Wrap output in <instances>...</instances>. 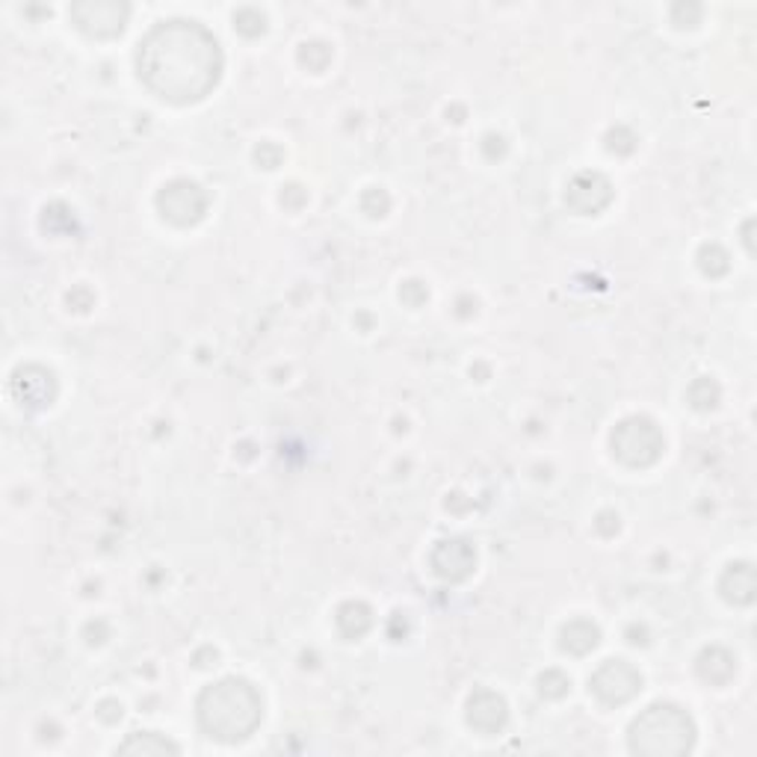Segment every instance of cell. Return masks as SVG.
I'll use <instances>...</instances> for the list:
<instances>
[{
    "mask_svg": "<svg viewBox=\"0 0 757 757\" xmlns=\"http://www.w3.org/2000/svg\"><path fill=\"white\" fill-rule=\"evenodd\" d=\"M140 80L169 104H196L223 75V51L196 21H166L140 42Z\"/></svg>",
    "mask_w": 757,
    "mask_h": 757,
    "instance_id": "6da1fadb",
    "label": "cell"
},
{
    "mask_svg": "<svg viewBox=\"0 0 757 757\" xmlns=\"http://www.w3.org/2000/svg\"><path fill=\"white\" fill-rule=\"evenodd\" d=\"M196 716L207 737L219 743H240L252 737L261 725L263 702L249 681L225 678L198 695Z\"/></svg>",
    "mask_w": 757,
    "mask_h": 757,
    "instance_id": "7a4b0ae2",
    "label": "cell"
},
{
    "mask_svg": "<svg viewBox=\"0 0 757 757\" xmlns=\"http://www.w3.org/2000/svg\"><path fill=\"white\" fill-rule=\"evenodd\" d=\"M695 743V725L678 704H651L630 725V751L646 757H681Z\"/></svg>",
    "mask_w": 757,
    "mask_h": 757,
    "instance_id": "3957f363",
    "label": "cell"
},
{
    "mask_svg": "<svg viewBox=\"0 0 757 757\" xmlns=\"http://www.w3.org/2000/svg\"><path fill=\"white\" fill-rule=\"evenodd\" d=\"M663 432L648 418H627L613 432V453L630 468H648L663 456Z\"/></svg>",
    "mask_w": 757,
    "mask_h": 757,
    "instance_id": "277c9868",
    "label": "cell"
},
{
    "mask_svg": "<svg viewBox=\"0 0 757 757\" xmlns=\"http://www.w3.org/2000/svg\"><path fill=\"white\" fill-rule=\"evenodd\" d=\"M158 210L160 216L172 225H196L207 210V196L205 190L193 184V181H172L166 187L160 190L158 196Z\"/></svg>",
    "mask_w": 757,
    "mask_h": 757,
    "instance_id": "5b68a950",
    "label": "cell"
},
{
    "mask_svg": "<svg viewBox=\"0 0 757 757\" xmlns=\"http://www.w3.org/2000/svg\"><path fill=\"white\" fill-rule=\"evenodd\" d=\"M128 7L116 0H84L72 7V21L84 30L86 36L112 39L119 36L128 21Z\"/></svg>",
    "mask_w": 757,
    "mask_h": 757,
    "instance_id": "8992f818",
    "label": "cell"
},
{
    "mask_svg": "<svg viewBox=\"0 0 757 757\" xmlns=\"http://www.w3.org/2000/svg\"><path fill=\"white\" fill-rule=\"evenodd\" d=\"M639 690H642V674L627 660H607L592 674V692L604 704H627Z\"/></svg>",
    "mask_w": 757,
    "mask_h": 757,
    "instance_id": "52a82bcc",
    "label": "cell"
},
{
    "mask_svg": "<svg viewBox=\"0 0 757 757\" xmlns=\"http://www.w3.org/2000/svg\"><path fill=\"white\" fill-rule=\"evenodd\" d=\"M613 198V187L609 181L598 172H583L577 179L571 181L569 190H565V205L580 216H592L604 210Z\"/></svg>",
    "mask_w": 757,
    "mask_h": 757,
    "instance_id": "ba28073f",
    "label": "cell"
},
{
    "mask_svg": "<svg viewBox=\"0 0 757 757\" xmlns=\"http://www.w3.org/2000/svg\"><path fill=\"white\" fill-rule=\"evenodd\" d=\"M477 565V553L465 539H450V542H441L432 553V569L435 574L444 580H465Z\"/></svg>",
    "mask_w": 757,
    "mask_h": 757,
    "instance_id": "9c48e42d",
    "label": "cell"
},
{
    "mask_svg": "<svg viewBox=\"0 0 757 757\" xmlns=\"http://www.w3.org/2000/svg\"><path fill=\"white\" fill-rule=\"evenodd\" d=\"M506 702L491 690H477L468 702V722L471 728H477L479 734H497L506 725Z\"/></svg>",
    "mask_w": 757,
    "mask_h": 757,
    "instance_id": "30bf717a",
    "label": "cell"
},
{
    "mask_svg": "<svg viewBox=\"0 0 757 757\" xmlns=\"http://www.w3.org/2000/svg\"><path fill=\"white\" fill-rule=\"evenodd\" d=\"M720 592L722 598L728 604H751L757 592V580H755V569L748 562H737L731 565L720 580Z\"/></svg>",
    "mask_w": 757,
    "mask_h": 757,
    "instance_id": "8fae6325",
    "label": "cell"
},
{
    "mask_svg": "<svg viewBox=\"0 0 757 757\" xmlns=\"http://www.w3.org/2000/svg\"><path fill=\"white\" fill-rule=\"evenodd\" d=\"M699 672H702L704 681H711V683H716V686H722V683H728L731 678H734L737 666H734V657H731L728 651H722V648H711V651H704L702 660H699Z\"/></svg>",
    "mask_w": 757,
    "mask_h": 757,
    "instance_id": "7c38bea8",
    "label": "cell"
},
{
    "mask_svg": "<svg viewBox=\"0 0 757 757\" xmlns=\"http://www.w3.org/2000/svg\"><path fill=\"white\" fill-rule=\"evenodd\" d=\"M598 627L592 621H571L565 630H562V648L571 651V655H590L592 648L598 646Z\"/></svg>",
    "mask_w": 757,
    "mask_h": 757,
    "instance_id": "4fadbf2b",
    "label": "cell"
},
{
    "mask_svg": "<svg viewBox=\"0 0 757 757\" xmlns=\"http://www.w3.org/2000/svg\"><path fill=\"white\" fill-rule=\"evenodd\" d=\"M370 625H374V618H370V609L365 604H344V607L337 609V627H340V634L346 639L365 636L370 630Z\"/></svg>",
    "mask_w": 757,
    "mask_h": 757,
    "instance_id": "5bb4252c",
    "label": "cell"
},
{
    "mask_svg": "<svg viewBox=\"0 0 757 757\" xmlns=\"http://www.w3.org/2000/svg\"><path fill=\"white\" fill-rule=\"evenodd\" d=\"M119 751H122V755H166V751L169 755H179V746L163 739L160 734H131V737L119 746Z\"/></svg>",
    "mask_w": 757,
    "mask_h": 757,
    "instance_id": "9a60e30c",
    "label": "cell"
},
{
    "mask_svg": "<svg viewBox=\"0 0 757 757\" xmlns=\"http://www.w3.org/2000/svg\"><path fill=\"white\" fill-rule=\"evenodd\" d=\"M702 270L711 272V275H722V272L728 270V258H725V252H722L720 246H711V249H704V252H702Z\"/></svg>",
    "mask_w": 757,
    "mask_h": 757,
    "instance_id": "2e32d148",
    "label": "cell"
}]
</instances>
